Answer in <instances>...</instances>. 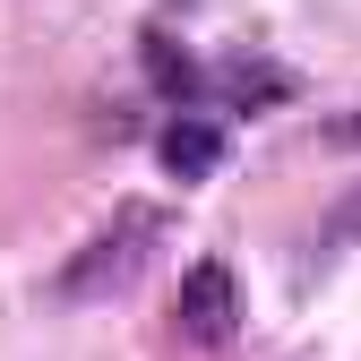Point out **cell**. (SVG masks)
<instances>
[{"label":"cell","instance_id":"1","mask_svg":"<svg viewBox=\"0 0 361 361\" xmlns=\"http://www.w3.org/2000/svg\"><path fill=\"white\" fill-rule=\"evenodd\" d=\"M155 241H164V207H155V198H129V207H112V224H104V233L86 241L69 267H61L52 301H69V310H78V301H112V293H129Z\"/></svg>","mask_w":361,"mask_h":361},{"label":"cell","instance_id":"3","mask_svg":"<svg viewBox=\"0 0 361 361\" xmlns=\"http://www.w3.org/2000/svg\"><path fill=\"white\" fill-rule=\"evenodd\" d=\"M155 155H164V172H172V180H207V172L224 164V129H215V121H198V112H180V121L164 129V147H155Z\"/></svg>","mask_w":361,"mask_h":361},{"label":"cell","instance_id":"5","mask_svg":"<svg viewBox=\"0 0 361 361\" xmlns=\"http://www.w3.org/2000/svg\"><path fill=\"white\" fill-rule=\"evenodd\" d=\"M180 9H190V0H180Z\"/></svg>","mask_w":361,"mask_h":361},{"label":"cell","instance_id":"2","mask_svg":"<svg viewBox=\"0 0 361 361\" xmlns=\"http://www.w3.org/2000/svg\"><path fill=\"white\" fill-rule=\"evenodd\" d=\"M172 336L198 344V353H215V344L241 336V284H233L224 258H198L190 276H180V293H172Z\"/></svg>","mask_w":361,"mask_h":361},{"label":"cell","instance_id":"4","mask_svg":"<svg viewBox=\"0 0 361 361\" xmlns=\"http://www.w3.org/2000/svg\"><path fill=\"white\" fill-rule=\"evenodd\" d=\"M327 138H336V147H361V104H353V112H344V121L327 129Z\"/></svg>","mask_w":361,"mask_h":361}]
</instances>
